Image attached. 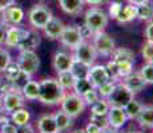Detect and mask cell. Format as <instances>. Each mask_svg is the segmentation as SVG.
<instances>
[{"instance_id": "10", "label": "cell", "mask_w": 153, "mask_h": 133, "mask_svg": "<svg viewBox=\"0 0 153 133\" xmlns=\"http://www.w3.org/2000/svg\"><path fill=\"white\" fill-rule=\"evenodd\" d=\"M23 19H24V11H23L20 7H17L16 4L3 10L1 15H0V23L4 24L5 27L20 25L23 22Z\"/></svg>"}, {"instance_id": "36", "label": "cell", "mask_w": 153, "mask_h": 133, "mask_svg": "<svg viewBox=\"0 0 153 133\" xmlns=\"http://www.w3.org/2000/svg\"><path fill=\"white\" fill-rule=\"evenodd\" d=\"M140 75L144 77L146 84H153V63H146L141 67Z\"/></svg>"}, {"instance_id": "27", "label": "cell", "mask_w": 153, "mask_h": 133, "mask_svg": "<svg viewBox=\"0 0 153 133\" xmlns=\"http://www.w3.org/2000/svg\"><path fill=\"white\" fill-rule=\"evenodd\" d=\"M29 119H31V113H29L28 109H24V108L16 109L15 112L11 113V121H12V123L16 126L28 124L29 123Z\"/></svg>"}, {"instance_id": "43", "label": "cell", "mask_w": 153, "mask_h": 133, "mask_svg": "<svg viewBox=\"0 0 153 133\" xmlns=\"http://www.w3.org/2000/svg\"><path fill=\"white\" fill-rule=\"evenodd\" d=\"M16 128L13 123H5L3 125H0V133H16Z\"/></svg>"}, {"instance_id": "49", "label": "cell", "mask_w": 153, "mask_h": 133, "mask_svg": "<svg viewBox=\"0 0 153 133\" xmlns=\"http://www.w3.org/2000/svg\"><path fill=\"white\" fill-rule=\"evenodd\" d=\"M108 0H84V3L87 4H91V5H100V4H104L107 3Z\"/></svg>"}, {"instance_id": "5", "label": "cell", "mask_w": 153, "mask_h": 133, "mask_svg": "<svg viewBox=\"0 0 153 133\" xmlns=\"http://www.w3.org/2000/svg\"><path fill=\"white\" fill-rule=\"evenodd\" d=\"M51 17H52V11L43 4L33 5L31 8V11L28 12L29 24L33 27L35 29H37V31L43 29L47 23L51 20Z\"/></svg>"}, {"instance_id": "19", "label": "cell", "mask_w": 153, "mask_h": 133, "mask_svg": "<svg viewBox=\"0 0 153 133\" xmlns=\"http://www.w3.org/2000/svg\"><path fill=\"white\" fill-rule=\"evenodd\" d=\"M136 120L141 128L153 129V105H143Z\"/></svg>"}, {"instance_id": "48", "label": "cell", "mask_w": 153, "mask_h": 133, "mask_svg": "<svg viewBox=\"0 0 153 133\" xmlns=\"http://www.w3.org/2000/svg\"><path fill=\"white\" fill-rule=\"evenodd\" d=\"M5 29H7V27L4 24H1L0 23V45L1 44H4V39H5Z\"/></svg>"}, {"instance_id": "34", "label": "cell", "mask_w": 153, "mask_h": 133, "mask_svg": "<svg viewBox=\"0 0 153 133\" xmlns=\"http://www.w3.org/2000/svg\"><path fill=\"white\" fill-rule=\"evenodd\" d=\"M108 71V75H109L111 80H113V81H119V80H121V72H120V68L117 65V63H114L113 60H111L109 63L105 65Z\"/></svg>"}, {"instance_id": "14", "label": "cell", "mask_w": 153, "mask_h": 133, "mask_svg": "<svg viewBox=\"0 0 153 133\" xmlns=\"http://www.w3.org/2000/svg\"><path fill=\"white\" fill-rule=\"evenodd\" d=\"M24 32H25V29L19 25L7 27V29H5L4 45L8 47V48H17L23 35H24Z\"/></svg>"}, {"instance_id": "47", "label": "cell", "mask_w": 153, "mask_h": 133, "mask_svg": "<svg viewBox=\"0 0 153 133\" xmlns=\"http://www.w3.org/2000/svg\"><path fill=\"white\" fill-rule=\"evenodd\" d=\"M13 4H16V0H0V12Z\"/></svg>"}, {"instance_id": "29", "label": "cell", "mask_w": 153, "mask_h": 133, "mask_svg": "<svg viewBox=\"0 0 153 133\" xmlns=\"http://www.w3.org/2000/svg\"><path fill=\"white\" fill-rule=\"evenodd\" d=\"M88 69H89V67H88L87 64L81 63V61L76 60V59L73 57L72 65H71L69 71H71V72H72V75L75 76L76 79H80V77H87Z\"/></svg>"}, {"instance_id": "41", "label": "cell", "mask_w": 153, "mask_h": 133, "mask_svg": "<svg viewBox=\"0 0 153 133\" xmlns=\"http://www.w3.org/2000/svg\"><path fill=\"white\" fill-rule=\"evenodd\" d=\"M121 8H123V4L120 1H112L109 4V8H108V17L116 20L120 11H121Z\"/></svg>"}, {"instance_id": "2", "label": "cell", "mask_w": 153, "mask_h": 133, "mask_svg": "<svg viewBox=\"0 0 153 133\" xmlns=\"http://www.w3.org/2000/svg\"><path fill=\"white\" fill-rule=\"evenodd\" d=\"M109 17L108 15L97 7H91L85 11V16H84V24L87 27H89L93 32H101L105 29V27L108 25Z\"/></svg>"}, {"instance_id": "31", "label": "cell", "mask_w": 153, "mask_h": 133, "mask_svg": "<svg viewBox=\"0 0 153 133\" xmlns=\"http://www.w3.org/2000/svg\"><path fill=\"white\" fill-rule=\"evenodd\" d=\"M59 77H57V81L64 89H72L73 88V84H75V80L76 77L72 75L71 71H64V72H59L57 73Z\"/></svg>"}, {"instance_id": "3", "label": "cell", "mask_w": 153, "mask_h": 133, "mask_svg": "<svg viewBox=\"0 0 153 133\" xmlns=\"http://www.w3.org/2000/svg\"><path fill=\"white\" fill-rule=\"evenodd\" d=\"M134 99V93L128 89V87L123 81H119L114 84L113 91L107 97V101L111 106H119V108H124L131 100Z\"/></svg>"}, {"instance_id": "45", "label": "cell", "mask_w": 153, "mask_h": 133, "mask_svg": "<svg viewBox=\"0 0 153 133\" xmlns=\"http://www.w3.org/2000/svg\"><path fill=\"white\" fill-rule=\"evenodd\" d=\"M16 133H35V129L32 128L31 124H24V125H19L16 128Z\"/></svg>"}, {"instance_id": "23", "label": "cell", "mask_w": 153, "mask_h": 133, "mask_svg": "<svg viewBox=\"0 0 153 133\" xmlns=\"http://www.w3.org/2000/svg\"><path fill=\"white\" fill-rule=\"evenodd\" d=\"M112 60L117 64H123V63H134V55L131 49L128 48H116L112 53Z\"/></svg>"}, {"instance_id": "13", "label": "cell", "mask_w": 153, "mask_h": 133, "mask_svg": "<svg viewBox=\"0 0 153 133\" xmlns=\"http://www.w3.org/2000/svg\"><path fill=\"white\" fill-rule=\"evenodd\" d=\"M42 43V36L39 35L37 29H25L24 35H23L22 40L19 43L17 49L23 51V49H29V51H35V48L40 45Z\"/></svg>"}, {"instance_id": "17", "label": "cell", "mask_w": 153, "mask_h": 133, "mask_svg": "<svg viewBox=\"0 0 153 133\" xmlns=\"http://www.w3.org/2000/svg\"><path fill=\"white\" fill-rule=\"evenodd\" d=\"M64 27H65V24H64L60 19L52 16L51 20H49V22L45 24V27L43 28V31H44V35H45L47 39L57 40L59 37H60L61 32H63Z\"/></svg>"}, {"instance_id": "53", "label": "cell", "mask_w": 153, "mask_h": 133, "mask_svg": "<svg viewBox=\"0 0 153 133\" xmlns=\"http://www.w3.org/2000/svg\"><path fill=\"white\" fill-rule=\"evenodd\" d=\"M1 112H4V106H3V97H1V94H0V113Z\"/></svg>"}, {"instance_id": "57", "label": "cell", "mask_w": 153, "mask_h": 133, "mask_svg": "<svg viewBox=\"0 0 153 133\" xmlns=\"http://www.w3.org/2000/svg\"><path fill=\"white\" fill-rule=\"evenodd\" d=\"M56 133H60V132H56Z\"/></svg>"}, {"instance_id": "20", "label": "cell", "mask_w": 153, "mask_h": 133, "mask_svg": "<svg viewBox=\"0 0 153 133\" xmlns=\"http://www.w3.org/2000/svg\"><path fill=\"white\" fill-rule=\"evenodd\" d=\"M84 0H59L60 8L68 15H79L84 8Z\"/></svg>"}, {"instance_id": "30", "label": "cell", "mask_w": 153, "mask_h": 133, "mask_svg": "<svg viewBox=\"0 0 153 133\" xmlns=\"http://www.w3.org/2000/svg\"><path fill=\"white\" fill-rule=\"evenodd\" d=\"M109 104H108L107 99H102L100 97L96 103H93L91 105V112L92 114H97V116H107L108 111H109Z\"/></svg>"}, {"instance_id": "46", "label": "cell", "mask_w": 153, "mask_h": 133, "mask_svg": "<svg viewBox=\"0 0 153 133\" xmlns=\"http://www.w3.org/2000/svg\"><path fill=\"white\" fill-rule=\"evenodd\" d=\"M84 131H85V133H101V129H100L97 125H95L93 123H91V121H89V124L85 126Z\"/></svg>"}, {"instance_id": "28", "label": "cell", "mask_w": 153, "mask_h": 133, "mask_svg": "<svg viewBox=\"0 0 153 133\" xmlns=\"http://www.w3.org/2000/svg\"><path fill=\"white\" fill-rule=\"evenodd\" d=\"M141 108H143V104L141 103H139L137 100H131V101L126 104L124 108V112L126 114V117H128V120H136V117L139 116Z\"/></svg>"}, {"instance_id": "55", "label": "cell", "mask_w": 153, "mask_h": 133, "mask_svg": "<svg viewBox=\"0 0 153 133\" xmlns=\"http://www.w3.org/2000/svg\"><path fill=\"white\" fill-rule=\"evenodd\" d=\"M129 133H143V132H140V131H134V132H129Z\"/></svg>"}, {"instance_id": "32", "label": "cell", "mask_w": 153, "mask_h": 133, "mask_svg": "<svg viewBox=\"0 0 153 133\" xmlns=\"http://www.w3.org/2000/svg\"><path fill=\"white\" fill-rule=\"evenodd\" d=\"M92 84L87 77H80V79H76L75 80V84H73V92L79 96H83L85 92H88L89 89H92Z\"/></svg>"}, {"instance_id": "39", "label": "cell", "mask_w": 153, "mask_h": 133, "mask_svg": "<svg viewBox=\"0 0 153 133\" xmlns=\"http://www.w3.org/2000/svg\"><path fill=\"white\" fill-rule=\"evenodd\" d=\"M141 53H143V57L146 63H153V43L146 41L143 45Z\"/></svg>"}, {"instance_id": "18", "label": "cell", "mask_w": 153, "mask_h": 133, "mask_svg": "<svg viewBox=\"0 0 153 133\" xmlns=\"http://www.w3.org/2000/svg\"><path fill=\"white\" fill-rule=\"evenodd\" d=\"M73 61V56L68 55L65 52H56L53 56V68L56 72H64V71H69L71 65Z\"/></svg>"}, {"instance_id": "16", "label": "cell", "mask_w": 153, "mask_h": 133, "mask_svg": "<svg viewBox=\"0 0 153 133\" xmlns=\"http://www.w3.org/2000/svg\"><path fill=\"white\" fill-rule=\"evenodd\" d=\"M123 82L128 87L129 91H132L134 94L141 92L145 88L146 81L144 80V77L140 75V72H133L132 71L129 75H126L125 77H123Z\"/></svg>"}, {"instance_id": "26", "label": "cell", "mask_w": 153, "mask_h": 133, "mask_svg": "<svg viewBox=\"0 0 153 133\" xmlns=\"http://www.w3.org/2000/svg\"><path fill=\"white\" fill-rule=\"evenodd\" d=\"M53 119L56 121V125H57L59 132H61V131L68 129L69 126L72 125V119L73 117H71L69 114H67L65 112L61 109V111H57L56 113H53Z\"/></svg>"}, {"instance_id": "50", "label": "cell", "mask_w": 153, "mask_h": 133, "mask_svg": "<svg viewBox=\"0 0 153 133\" xmlns=\"http://www.w3.org/2000/svg\"><path fill=\"white\" fill-rule=\"evenodd\" d=\"M8 113H5V112H1L0 113V125H3V124H5V123H10V117L7 116Z\"/></svg>"}, {"instance_id": "15", "label": "cell", "mask_w": 153, "mask_h": 133, "mask_svg": "<svg viewBox=\"0 0 153 133\" xmlns=\"http://www.w3.org/2000/svg\"><path fill=\"white\" fill-rule=\"evenodd\" d=\"M107 119H108V123H109V126L120 129L121 126L125 125L128 117H126L123 108H119V106H109V111H108V113H107Z\"/></svg>"}, {"instance_id": "52", "label": "cell", "mask_w": 153, "mask_h": 133, "mask_svg": "<svg viewBox=\"0 0 153 133\" xmlns=\"http://www.w3.org/2000/svg\"><path fill=\"white\" fill-rule=\"evenodd\" d=\"M146 1H149V0H128L129 4H133V5H140V4H143V3H146Z\"/></svg>"}, {"instance_id": "21", "label": "cell", "mask_w": 153, "mask_h": 133, "mask_svg": "<svg viewBox=\"0 0 153 133\" xmlns=\"http://www.w3.org/2000/svg\"><path fill=\"white\" fill-rule=\"evenodd\" d=\"M37 129L40 133H56L59 132L53 114H44L37 121Z\"/></svg>"}, {"instance_id": "24", "label": "cell", "mask_w": 153, "mask_h": 133, "mask_svg": "<svg viewBox=\"0 0 153 133\" xmlns=\"http://www.w3.org/2000/svg\"><path fill=\"white\" fill-rule=\"evenodd\" d=\"M22 94L25 100H37L39 99V82L35 81V80H28L27 84L23 87L22 89Z\"/></svg>"}, {"instance_id": "38", "label": "cell", "mask_w": 153, "mask_h": 133, "mask_svg": "<svg viewBox=\"0 0 153 133\" xmlns=\"http://www.w3.org/2000/svg\"><path fill=\"white\" fill-rule=\"evenodd\" d=\"M81 97H83L85 105H92L93 103H96L100 99V96H99L97 91H96V88H92V89H89L88 92H85Z\"/></svg>"}, {"instance_id": "54", "label": "cell", "mask_w": 153, "mask_h": 133, "mask_svg": "<svg viewBox=\"0 0 153 133\" xmlns=\"http://www.w3.org/2000/svg\"><path fill=\"white\" fill-rule=\"evenodd\" d=\"M72 133H85L84 129H76V131H73Z\"/></svg>"}, {"instance_id": "4", "label": "cell", "mask_w": 153, "mask_h": 133, "mask_svg": "<svg viewBox=\"0 0 153 133\" xmlns=\"http://www.w3.org/2000/svg\"><path fill=\"white\" fill-rule=\"evenodd\" d=\"M60 104H61V109L67 114H69L71 117H76L79 114H81L84 112L85 106H87L83 97L76 94L75 92H69V93L65 92Z\"/></svg>"}, {"instance_id": "8", "label": "cell", "mask_w": 153, "mask_h": 133, "mask_svg": "<svg viewBox=\"0 0 153 133\" xmlns=\"http://www.w3.org/2000/svg\"><path fill=\"white\" fill-rule=\"evenodd\" d=\"M73 51H75L73 57H75L76 60L81 61V63L87 64L88 67L93 65L95 61H96V59H97V56H99L97 52H96L95 45H93L92 43H89L88 40L81 41Z\"/></svg>"}, {"instance_id": "25", "label": "cell", "mask_w": 153, "mask_h": 133, "mask_svg": "<svg viewBox=\"0 0 153 133\" xmlns=\"http://www.w3.org/2000/svg\"><path fill=\"white\" fill-rule=\"evenodd\" d=\"M137 8V19L143 22H152L153 20V4L151 0L146 3H143L140 5H136Z\"/></svg>"}, {"instance_id": "42", "label": "cell", "mask_w": 153, "mask_h": 133, "mask_svg": "<svg viewBox=\"0 0 153 133\" xmlns=\"http://www.w3.org/2000/svg\"><path fill=\"white\" fill-rule=\"evenodd\" d=\"M79 28V32H80V35H81V37H83L84 40H88V39H92L93 37V35H95V32L92 31V29L89 28V27H87L85 24L83 25H80V27H77Z\"/></svg>"}, {"instance_id": "40", "label": "cell", "mask_w": 153, "mask_h": 133, "mask_svg": "<svg viewBox=\"0 0 153 133\" xmlns=\"http://www.w3.org/2000/svg\"><path fill=\"white\" fill-rule=\"evenodd\" d=\"M91 123H93L95 125H97L100 129H105L109 126L107 116H97V114H91Z\"/></svg>"}, {"instance_id": "51", "label": "cell", "mask_w": 153, "mask_h": 133, "mask_svg": "<svg viewBox=\"0 0 153 133\" xmlns=\"http://www.w3.org/2000/svg\"><path fill=\"white\" fill-rule=\"evenodd\" d=\"M101 133H120V132H119V129H116V128H112V126H108V128L102 129Z\"/></svg>"}, {"instance_id": "11", "label": "cell", "mask_w": 153, "mask_h": 133, "mask_svg": "<svg viewBox=\"0 0 153 133\" xmlns=\"http://www.w3.org/2000/svg\"><path fill=\"white\" fill-rule=\"evenodd\" d=\"M87 79L91 81L93 88H99L100 85L105 84L107 81L111 80L107 68H105V65H101V64H96V65L93 64V65H91L87 73Z\"/></svg>"}, {"instance_id": "33", "label": "cell", "mask_w": 153, "mask_h": 133, "mask_svg": "<svg viewBox=\"0 0 153 133\" xmlns=\"http://www.w3.org/2000/svg\"><path fill=\"white\" fill-rule=\"evenodd\" d=\"M20 72H22V68H20V65L17 64V61L16 63H15V61H11L3 73H4V76H5V80L11 82L20 75Z\"/></svg>"}, {"instance_id": "6", "label": "cell", "mask_w": 153, "mask_h": 133, "mask_svg": "<svg viewBox=\"0 0 153 133\" xmlns=\"http://www.w3.org/2000/svg\"><path fill=\"white\" fill-rule=\"evenodd\" d=\"M92 44L95 45L97 55L102 56V57H109L116 49V44L114 40L112 39L108 33H105L104 31L96 32L92 37Z\"/></svg>"}, {"instance_id": "1", "label": "cell", "mask_w": 153, "mask_h": 133, "mask_svg": "<svg viewBox=\"0 0 153 133\" xmlns=\"http://www.w3.org/2000/svg\"><path fill=\"white\" fill-rule=\"evenodd\" d=\"M65 89L59 84L57 79L49 77L44 79L39 82V101L45 105H56L60 104L63 100Z\"/></svg>"}, {"instance_id": "44", "label": "cell", "mask_w": 153, "mask_h": 133, "mask_svg": "<svg viewBox=\"0 0 153 133\" xmlns=\"http://www.w3.org/2000/svg\"><path fill=\"white\" fill-rule=\"evenodd\" d=\"M144 35H145V39L149 43H153V20L149 22V24L146 25L145 31H144Z\"/></svg>"}, {"instance_id": "37", "label": "cell", "mask_w": 153, "mask_h": 133, "mask_svg": "<svg viewBox=\"0 0 153 133\" xmlns=\"http://www.w3.org/2000/svg\"><path fill=\"white\" fill-rule=\"evenodd\" d=\"M11 61H12V59H11L10 52H8L5 48H1V47H0V73L4 72L5 68L8 67V64H10Z\"/></svg>"}, {"instance_id": "12", "label": "cell", "mask_w": 153, "mask_h": 133, "mask_svg": "<svg viewBox=\"0 0 153 133\" xmlns=\"http://www.w3.org/2000/svg\"><path fill=\"white\" fill-rule=\"evenodd\" d=\"M3 97V106H4V112L8 114H11L16 109H20L24 106V97L20 92L16 91H11L4 94H1Z\"/></svg>"}, {"instance_id": "56", "label": "cell", "mask_w": 153, "mask_h": 133, "mask_svg": "<svg viewBox=\"0 0 153 133\" xmlns=\"http://www.w3.org/2000/svg\"><path fill=\"white\" fill-rule=\"evenodd\" d=\"M0 84H1V79H0Z\"/></svg>"}, {"instance_id": "35", "label": "cell", "mask_w": 153, "mask_h": 133, "mask_svg": "<svg viewBox=\"0 0 153 133\" xmlns=\"http://www.w3.org/2000/svg\"><path fill=\"white\" fill-rule=\"evenodd\" d=\"M114 84H116V82H114L113 80H109V81H107L105 84H102V85H100L99 88H96V91H97L99 96L102 97V99H107V97L111 94L112 91H113Z\"/></svg>"}, {"instance_id": "7", "label": "cell", "mask_w": 153, "mask_h": 133, "mask_svg": "<svg viewBox=\"0 0 153 133\" xmlns=\"http://www.w3.org/2000/svg\"><path fill=\"white\" fill-rule=\"evenodd\" d=\"M17 64L20 65L22 71L27 72L28 75H35L40 68V59L37 53L35 51H29V49H23L19 53L17 57Z\"/></svg>"}, {"instance_id": "22", "label": "cell", "mask_w": 153, "mask_h": 133, "mask_svg": "<svg viewBox=\"0 0 153 133\" xmlns=\"http://www.w3.org/2000/svg\"><path fill=\"white\" fill-rule=\"evenodd\" d=\"M134 19H137V8H136V5L128 3L126 5H123L121 11H120L116 20L120 24H125V23L133 22Z\"/></svg>"}, {"instance_id": "9", "label": "cell", "mask_w": 153, "mask_h": 133, "mask_svg": "<svg viewBox=\"0 0 153 133\" xmlns=\"http://www.w3.org/2000/svg\"><path fill=\"white\" fill-rule=\"evenodd\" d=\"M59 40H60V43L63 44L64 47L71 48V49H75L81 41H84V39L80 35V32H79V28L76 25H65L64 27Z\"/></svg>"}]
</instances>
